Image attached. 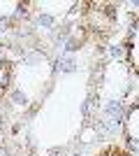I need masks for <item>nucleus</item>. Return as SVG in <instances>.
Here are the masks:
<instances>
[{"label":"nucleus","instance_id":"nucleus-1","mask_svg":"<svg viewBox=\"0 0 139 156\" xmlns=\"http://www.w3.org/2000/svg\"><path fill=\"white\" fill-rule=\"evenodd\" d=\"M16 82V58L5 44H0V103L9 96Z\"/></svg>","mask_w":139,"mask_h":156},{"label":"nucleus","instance_id":"nucleus-2","mask_svg":"<svg viewBox=\"0 0 139 156\" xmlns=\"http://www.w3.org/2000/svg\"><path fill=\"white\" fill-rule=\"evenodd\" d=\"M125 63L139 77V9L132 14L125 35Z\"/></svg>","mask_w":139,"mask_h":156},{"label":"nucleus","instance_id":"nucleus-3","mask_svg":"<svg viewBox=\"0 0 139 156\" xmlns=\"http://www.w3.org/2000/svg\"><path fill=\"white\" fill-rule=\"evenodd\" d=\"M123 137L127 142V149L139 154V96L134 98L123 117Z\"/></svg>","mask_w":139,"mask_h":156},{"label":"nucleus","instance_id":"nucleus-4","mask_svg":"<svg viewBox=\"0 0 139 156\" xmlns=\"http://www.w3.org/2000/svg\"><path fill=\"white\" fill-rule=\"evenodd\" d=\"M95 156H137V154H134L132 149L123 147V144H109L104 149H100Z\"/></svg>","mask_w":139,"mask_h":156}]
</instances>
